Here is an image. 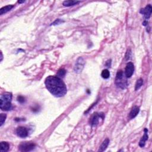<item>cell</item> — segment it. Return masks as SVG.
Listing matches in <instances>:
<instances>
[{
  "label": "cell",
  "mask_w": 152,
  "mask_h": 152,
  "mask_svg": "<svg viewBox=\"0 0 152 152\" xmlns=\"http://www.w3.org/2000/svg\"><path fill=\"white\" fill-rule=\"evenodd\" d=\"M46 89L53 96L56 98L64 96L67 92V89L61 78L54 75H50L45 81Z\"/></svg>",
  "instance_id": "6da1fadb"
},
{
  "label": "cell",
  "mask_w": 152,
  "mask_h": 152,
  "mask_svg": "<svg viewBox=\"0 0 152 152\" xmlns=\"http://www.w3.org/2000/svg\"><path fill=\"white\" fill-rule=\"evenodd\" d=\"M12 94L11 93H4L0 98V108L3 110L11 109Z\"/></svg>",
  "instance_id": "7a4b0ae2"
},
{
  "label": "cell",
  "mask_w": 152,
  "mask_h": 152,
  "mask_svg": "<svg viewBox=\"0 0 152 152\" xmlns=\"http://www.w3.org/2000/svg\"><path fill=\"white\" fill-rule=\"evenodd\" d=\"M127 79V77H126L125 74L122 71H118L117 74L116 79H115V84L121 89H125L128 86Z\"/></svg>",
  "instance_id": "3957f363"
},
{
  "label": "cell",
  "mask_w": 152,
  "mask_h": 152,
  "mask_svg": "<svg viewBox=\"0 0 152 152\" xmlns=\"http://www.w3.org/2000/svg\"><path fill=\"white\" fill-rule=\"evenodd\" d=\"M35 146V144L33 143L25 142L20 144L18 146V149L21 151H30L33 150Z\"/></svg>",
  "instance_id": "277c9868"
},
{
  "label": "cell",
  "mask_w": 152,
  "mask_h": 152,
  "mask_svg": "<svg viewBox=\"0 0 152 152\" xmlns=\"http://www.w3.org/2000/svg\"><path fill=\"white\" fill-rule=\"evenodd\" d=\"M85 61L82 57H79L75 62V65H74V70L77 73H80L82 71L83 69L84 68Z\"/></svg>",
  "instance_id": "5b68a950"
},
{
  "label": "cell",
  "mask_w": 152,
  "mask_h": 152,
  "mask_svg": "<svg viewBox=\"0 0 152 152\" xmlns=\"http://www.w3.org/2000/svg\"><path fill=\"white\" fill-rule=\"evenodd\" d=\"M134 71V66L133 63H128L126 65L125 70V75L127 78H129L131 77L133 74Z\"/></svg>",
  "instance_id": "8992f818"
},
{
  "label": "cell",
  "mask_w": 152,
  "mask_h": 152,
  "mask_svg": "<svg viewBox=\"0 0 152 152\" xmlns=\"http://www.w3.org/2000/svg\"><path fill=\"white\" fill-rule=\"evenodd\" d=\"M152 11V7L150 4H148L146 7L140 10V13L144 15V18L146 19H148L151 16Z\"/></svg>",
  "instance_id": "52a82bcc"
},
{
  "label": "cell",
  "mask_w": 152,
  "mask_h": 152,
  "mask_svg": "<svg viewBox=\"0 0 152 152\" xmlns=\"http://www.w3.org/2000/svg\"><path fill=\"white\" fill-rule=\"evenodd\" d=\"M17 135L21 138H25L28 136V131L26 128L19 127L16 129Z\"/></svg>",
  "instance_id": "ba28073f"
},
{
  "label": "cell",
  "mask_w": 152,
  "mask_h": 152,
  "mask_svg": "<svg viewBox=\"0 0 152 152\" xmlns=\"http://www.w3.org/2000/svg\"><path fill=\"white\" fill-rule=\"evenodd\" d=\"M99 118H102L103 119L104 118V115H103V113H95L93 115V116L92 117L91 120V124L92 126H94L96 125L97 124L99 123Z\"/></svg>",
  "instance_id": "9c48e42d"
},
{
  "label": "cell",
  "mask_w": 152,
  "mask_h": 152,
  "mask_svg": "<svg viewBox=\"0 0 152 152\" xmlns=\"http://www.w3.org/2000/svg\"><path fill=\"white\" fill-rule=\"evenodd\" d=\"M144 131V136H143L142 137V138H141L140 141V143H139V146H140L141 147H143L145 146V143H146V141L147 140L148 138V134H147L148 129L147 128H145Z\"/></svg>",
  "instance_id": "30bf717a"
},
{
  "label": "cell",
  "mask_w": 152,
  "mask_h": 152,
  "mask_svg": "<svg viewBox=\"0 0 152 152\" xmlns=\"http://www.w3.org/2000/svg\"><path fill=\"white\" fill-rule=\"evenodd\" d=\"M139 111H140V108L139 107L137 106H134L132 109H131V112H129V118L130 119L134 118L138 115V113H139Z\"/></svg>",
  "instance_id": "8fae6325"
},
{
  "label": "cell",
  "mask_w": 152,
  "mask_h": 152,
  "mask_svg": "<svg viewBox=\"0 0 152 152\" xmlns=\"http://www.w3.org/2000/svg\"><path fill=\"white\" fill-rule=\"evenodd\" d=\"M109 142H110V141H109V139H105V140L103 141V143H102L101 146H100L99 149L98 151H101V152L104 151L106 149L107 147H108V145H109Z\"/></svg>",
  "instance_id": "7c38bea8"
},
{
  "label": "cell",
  "mask_w": 152,
  "mask_h": 152,
  "mask_svg": "<svg viewBox=\"0 0 152 152\" xmlns=\"http://www.w3.org/2000/svg\"><path fill=\"white\" fill-rule=\"evenodd\" d=\"M13 7L14 6H13V5H9V6L4 7L1 8V10H0V14L3 15L4 14L7 13V12L10 11Z\"/></svg>",
  "instance_id": "4fadbf2b"
},
{
  "label": "cell",
  "mask_w": 152,
  "mask_h": 152,
  "mask_svg": "<svg viewBox=\"0 0 152 152\" xmlns=\"http://www.w3.org/2000/svg\"><path fill=\"white\" fill-rule=\"evenodd\" d=\"M10 148V145L7 142H3L1 143V152H6L8 151Z\"/></svg>",
  "instance_id": "5bb4252c"
},
{
  "label": "cell",
  "mask_w": 152,
  "mask_h": 152,
  "mask_svg": "<svg viewBox=\"0 0 152 152\" xmlns=\"http://www.w3.org/2000/svg\"><path fill=\"white\" fill-rule=\"evenodd\" d=\"M80 3V1H65L63 2V4L65 7H70L78 4Z\"/></svg>",
  "instance_id": "9a60e30c"
},
{
  "label": "cell",
  "mask_w": 152,
  "mask_h": 152,
  "mask_svg": "<svg viewBox=\"0 0 152 152\" xmlns=\"http://www.w3.org/2000/svg\"><path fill=\"white\" fill-rule=\"evenodd\" d=\"M65 74H66V71H65L64 69L61 68L57 72V77H60V78H63L65 76Z\"/></svg>",
  "instance_id": "2e32d148"
},
{
  "label": "cell",
  "mask_w": 152,
  "mask_h": 152,
  "mask_svg": "<svg viewBox=\"0 0 152 152\" xmlns=\"http://www.w3.org/2000/svg\"><path fill=\"white\" fill-rule=\"evenodd\" d=\"M143 80L142 79H139V80H137L135 86V90L137 91L139 89H140V88L143 86Z\"/></svg>",
  "instance_id": "e0dca14e"
},
{
  "label": "cell",
  "mask_w": 152,
  "mask_h": 152,
  "mask_svg": "<svg viewBox=\"0 0 152 152\" xmlns=\"http://www.w3.org/2000/svg\"><path fill=\"white\" fill-rule=\"evenodd\" d=\"M101 75L103 79H107L110 77V72L108 71V70L105 69V70H103L102 71V72L101 73Z\"/></svg>",
  "instance_id": "ac0fdd59"
},
{
  "label": "cell",
  "mask_w": 152,
  "mask_h": 152,
  "mask_svg": "<svg viewBox=\"0 0 152 152\" xmlns=\"http://www.w3.org/2000/svg\"><path fill=\"white\" fill-rule=\"evenodd\" d=\"M7 118V115L6 114L4 113H1V115H0V121H1V126H2L3 125V124L4 123L5 121L6 120Z\"/></svg>",
  "instance_id": "d6986e66"
},
{
  "label": "cell",
  "mask_w": 152,
  "mask_h": 152,
  "mask_svg": "<svg viewBox=\"0 0 152 152\" xmlns=\"http://www.w3.org/2000/svg\"><path fill=\"white\" fill-rule=\"evenodd\" d=\"M63 22H64V21H63V20H62L61 19L58 18V19H56V20H55V21L53 22V23H52L51 25L55 26V25H60V24L63 23Z\"/></svg>",
  "instance_id": "ffe728a7"
},
{
  "label": "cell",
  "mask_w": 152,
  "mask_h": 152,
  "mask_svg": "<svg viewBox=\"0 0 152 152\" xmlns=\"http://www.w3.org/2000/svg\"><path fill=\"white\" fill-rule=\"evenodd\" d=\"M17 101H18V102H19L20 103H24L25 102V98L23 97V96H19L17 97Z\"/></svg>",
  "instance_id": "44dd1931"
},
{
  "label": "cell",
  "mask_w": 152,
  "mask_h": 152,
  "mask_svg": "<svg viewBox=\"0 0 152 152\" xmlns=\"http://www.w3.org/2000/svg\"><path fill=\"white\" fill-rule=\"evenodd\" d=\"M131 52H130V51H128L127 52V53H126V55H125V58L126 60H128L129 58V57H130V55H129V54H130Z\"/></svg>",
  "instance_id": "7402d4cb"
},
{
  "label": "cell",
  "mask_w": 152,
  "mask_h": 152,
  "mask_svg": "<svg viewBox=\"0 0 152 152\" xmlns=\"http://www.w3.org/2000/svg\"><path fill=\"white\" fill-rule=\"evenodd\" d=\"M110 64H111V60H109V61H108L106 62V67H110Z\"/></svg>",
  "instance_id": "603a6c76"
},
{
  "label": "cell",
  "mask_w": 152,
  "mask_h": 152,
  "mask_svg": "<svg viewBox=\"0 0 152 152\" xmlns=\"http://www.w3.org/2000/svg\"><path fill=\"white\" fill-rule=\"evenodd\" d=\"M143 25H144V26H147V25H148V22H147V21H144V22L143 23Z\"/></svg>",
  "instance_id": "cb8c5ba5"
},
{
  "label": "cell",
  "mask_w": 152,
  "mask_h": 152,
  "mask_svg": "<svg viewBox=\"0 0 152 152\" xmlns=\"http://www.w3.org/2000/svg\"><path fill=\"white\" fill-rule=\"evenodd\" d=\"M25 1H18V3H19V4H21V3H25Z\"/></svg>",
  "instance_id": "d4e9b609"
}]
</instances>
